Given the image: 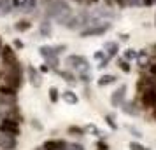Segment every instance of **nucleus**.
Wrapping results in <instances>:
<instances>
[{
	"label": "nucleus",
	"instance_id": "nucleus-1",
	"mask_svg": "<svg viewBox=\"0 0 156 150\" xmlns=\"http://www.w3.org/2000/svg\"><path fill=\"white\" fill-rule=\"evenodd\" d=\"M46 16L63 26L65 21L72 16V9L65 0H51L48 4V9H46Z\"/></svg>",
	"mask_w": 156,
	"mask_h": 150
},
{
	"label": "nucleus",
	"instance_id": "nucleus-2",
	"mask_svg": "<svg viewBox=\"0 0 156 150\" xmlns=\"http://www.w3.org/2000/svg\"><path fill=\"white\" fill-rule=\"evenodd\" d=\"M9 70L4 73V82L7 84V86L11 87H14L16 91L21 87L23 84V70H21V66H20V63H14V65H11V66H7Z\"/></svg>",
	"mask_w": 156,
	"mask_h": 150
},
{
	"label": "nucleus",
	"instance_id": "nucleus-3",
	"mask_svg": "<svg viewBox=\"0 0 156 150\" xmlns=\"http://www.w3.org/2000/svg\"><path fill=\"white\" fill-rule=\"evenodd\" d=\"M111 23H100V25H93V26H86L84 30H81V33L79 35L83 37V38H88V37H100V35H104V33H107L109 30H111Z\"/></svg>",
	"mask_w": 156,
	"mask_h": 150
},
{
	"label": "nucleus",
	"instance_id": "nucleus-4",
	"mask_svg": "<svg viewBox=\"0 0 156 150\" xmlns=\"http://www.w3.org/2000/svg\"><path fill=\"white\" fill-rule=\"evenodd\" d=\"M0 133H5V135H11V136L21 135L20 122L14 121V119H9V117H4V119L0 121Z\"/></svg>",
	"mask_w": 156,
	"mask_h": 150
},
{
	"label": "nucleus",
	"instance_id": "nucleus-5",
	"mask_svg": "<svg viewBox=\"0 0 156 150\" xmlns=\"http://www.w3.org/2000/svg\"><path fill=\"white\" fill-rule=\"evenodd\" d=\"M65 63L69 65V68H74V70L90 72V65H88V59H86L84 56H79V54H70V56H67Z\"/></svg>",
	"mask_w": 156,
	"mask_h": 150
},
{
	"label": "nucleus",
	"instance_id": "nucleus-6",
	"mask_svg": "<svg viewBox=\"0 0 156 150\" xmlns=\"http://www.w3.org/2000/svg\"><path fill=\"white\" fill-rule=\"evenodd\" d=\"M18 148V140L16 136L0 133V150H16Z\"/></svg>",
	"mask_w": 156,
	"mask_h": 150
},
{
	"label": "nucleus",
	"instance_id": "nucleus-7",
	"mask_svg": "<svg viewBox=\"0 0 156 150\" xmlns=\"http://www.w3.org/2000/svg\"><path fill=\"white\" fill-rule=\"evenodd\" d=\"M0 58H2V63L5 65V66H11V65L18 63V59H16V52H14V49H12L11 45H4V47H2V54H0Z\"/></svg>",
	"mask_w": 156,
	"mask_h": 150
},
{
	"label": "nucleus",
	"instance_id": "nucleus-8",
	"mask_svg": "<svg viewBox=\"0 0 156 150\" xmlns=\"http://www.w3.org/2000/svg\"><path fill=\"white\" fill-rule=\"evenodd\" d=\"M125 96H126V86L123 84V86H119L116 91L112 93V96H111V105L112 107H121L123 103H125Z\"/></svg>",
	"mask_w": 156,
	"mask_h": 150
},
{
	"label": "nucleus",
	"instance_id": "nucleus-9",
	"mask_svg": "<svg viewBox=\"0 0 156 150\" xmlns=\"http://www.w3.org/2000/svg\"><path fill=\"white\" fill-rule=\"evenodd\" d=\"M69 143L65 140H46L42 145L44 150H65Z\"/></svg>",
	"mask_w": 156,
	"mask_h": 150
},
{
	"label": "nucleus",
	"instance_id": "nucleus-10",
	"mask_svg": "<svg viewBox=\"0 0 156 150\" xmlns=\"http://www.w3.org/2000/svg\"><path fill=\"white\" fill-rule=\"evenodd\" d=\"M28 82L34 87H41L42 84V77H41V72L34 68V66H28Z\"/></svg>",
	"mask_w": 156,
	"mask_h": 150
},
{
	"label": "nucleus",
	"instance_id": "nucleus-11",
	"mask_svg": "<svg viewBox=\"0 0 156 150\" xmlns=\"http://www.w3.org/2000/svg\"><path fill=\"white\" fill-rule=\"evenodd\" d=\"M62 98H63V101L65 103H69V105H77V101H79V98H77V94L74 93V91H65L63 94H62Z\"/></svg>",
	"mask_w": 156,
	"mask_h": 150
},
{
	"label": "nucleus",
	"instance_id": "nucleus-12",
	"mask_svg": "<svg viewBox=\"0 0 156 150\" xmlns=\"http://www.w3.org/2000/svg\"><path fill=\"white\" fill-rule=\"evenodd\" d=\"M39 54H41L44 59L56 56V52H55V47H53V45H42V47H39Z\"/></svg>",
	"mask_w": 156,
	"mask_h": 150
},
{
	"label": "nucleus",
	"instance_id": "nucleus-13",
	"mask_svg": "<svg viewBox=\"0 0 156 150\" xmlns=\"http://www.w3.org/2000/svg\"><path fill=\"white\" fill-rule=\"evenodd\" d=\"M104 49L107 51V56L112 58L118 54V51H119V45H118V42H105L104 44Z\"/></svg>",
	"mask_w": 156,
	"mask_h": 150
},
{
	"label": "nucleus",
	"instance_id": "nucleus-14",
	"mask_svg": "<svg viewBox=\"0 0 156 150\" xmlns=\"http://www.w3.org/2000/svg\"><path fill=\"white\" fill-rule=\"evenodd\" d=\"M121 108H123V112L128 115H137L139 114V108L135 107V103H132V101H125L123 105H121Z\"/></svg>",
	"mask_w": 156,
	"mask_h": 150
},
{
	"label": "nucleus",
	"instance_id": "nucleus-15",
	"mask_svg": "<svg viewBox=\"0 0 156 150\" xmlns=\"http://www.w3.org/2000/svg\"><path fill=\"white\" fill-rule=\"evenodd\" d=\"M56 73L63 80L70 82V84H74V82H76V77H74V73H72V72H69V70H56Z\"/></svg>",
	"mask_w": 156,
	"mask_h": 150
},
{
	"label": "nucleus",
	"instance_id": "nucleus-16",
	"mask_svg": "<svg viewBox=\"0 0 156 150\" xmlns=\"http://www.w3.org/2000/svg\"><path fill=\"white\" fill-rule=\"evenodd\" d=\"M30 26H32V23L27 21V19H21V21L14 23V30L16 32H28Z\"/></svg>",
	"mask_w": 156,
	"mask_h": 150
},
{
	"label": "nucleus",
	"instance_id": "nucleus-17",
	"mask_svg": "<svg viewBox=\"0 0 156 150\" xmlns=\"http://www.w3.org/2000/svg\"><path fill=\"white\" fill-rule=\"evenodd\" d=\"M0 94H2V96L16 98V89L14 87H11V86H7V84H4V86H0Z\"/></svg>",
	"mask_w": 156,
	"mask_h": 150
},
{
	"label": "nucleus",
	"instance_id": "nucleus-18",
	"mask_svg": "<svg viewBox=\"0 0 156 150\" xmlns=\"http://www.w3.org/2000/svg\"><path fill=\"white\" fill-rule=\"evenodd\" d=\"M114 82H116V77H114V75H102L98 79V86L105 87V86H109V84H114Z\"/></svg>",
	"mask_w": 156,
	"mask_h": 150
},
{
	"label": "nucleus",
	"instance_id": "nucleus-19",
	"mask_svg": "<svg viewBox=\"0 0 156 150\" xmlns=\"http://www.w3.org/2000/svg\"><path fill=\"white\" fill-rule=\"evenodd\" d=\"M41 35L42 37H49L51 35V23L48 21V19L41 23Z\"/></svg>",
	"mask_w": 156,
	"mask_h": 150
},
{
	"label": "nucleus",
	"instance_id": "nucleus-20",
	"mask_svg": "<svg viewBox=\"0 0 156 150\" xmlns=\"http://www.w3.org/2000/svg\"><path fill=\"white\" fill-rule=\"evenodd\" d=\"M58 100H60L58 89H56V87H49V101H51V103H58Z\"/></svg>",
	"mask_w": 156,
	"mask_h": 150
},
{
	"label": "nucleus",
	"instance_id": "nucleus-21",
	"mask_svg": "<svg viewBox=\"0 0 156 150\" xmlns=\"http://www.w3.org/2000/svg\"><path fill=\"white\" fill-rule=\"evenodd\" d=\"M118 65H119V68H121L123 72H125V73H130L132 66H130V63H128L126 59H119V61H118Z\"/></svg>",
	"mask_w": 156,
	"mask_h": 150
},
{
	"label": "nucleus",
	"instance_id": "nucleus-22",
	"mask_svg": "<svg viewBox=\"0 0 156 150\" xmlns=\"http://www.w3.org/2000/svg\"><path fill=\"white\" fill-rule=\"evenodd\" d=\"M69 133H70V135L83 136V135H84V129H83V128H79V126H70V128H69Z\"/></svg>",
	"mask_w": 156,
	"mask_h": 150
},
{
	"label": "nucleus",
	"instance_id": "nucleus-23",
	"mask_svg": "<svg viewBox=\"0 0 156 150\" xmlns=\"http://www.w3.org/2000/svg\"><path fill=\"white\" fill-rule=\"evenodd\" d=\"M35 5H37V0H27V5L23 7V11H25V12L34 11V9H35Z\"/></svg>",
	"mask_w": 156,
	"mask_h": 150
},
{
	"label": "nucleus",
	"instance_id": "nucleus-24",
	"mask_svg": "<svg viewBox=\"0 0 156 150\" xmlns=\"http://www.w3.org/2000/svg\"><path fill=\"white\" fill-rule=\"evenodd\" d=\"M125 59H126V61H130V59H137V51L126 49V52H125Z\"/></svg>",
	"mask_w": 156,
	"mask_h": 150
},
{
	"label": "nucleus",
	"instance_id": "nucleus-25",
	"mask_svg": "<svg viewBox=\"0 0 156 150\" xmlns=\"http://www.w3.org/2000/svg\"><path fill=\"white\" fill-rule=\"evenodd\" d=\"M65 150H84V147L81 143H70V145H67Z\"/></svg>",
	"mask_w": 156,
	"mask_h": 150
},
{
	"label": "nucleus",
	"instance_id": "nucleus-26",
	"mask_svg": "<svg viewBox=\"0 0 156 150\" xmlns=\"http://www.w3.org/2000/svg\"><path fill=\"white\" fill-rule=\"evenodd\" d=\"M130 150H149V148L142 147L140 143H137V142H132V143H130Z\"/></svg>",
	"mask_w": 156,
	"mask_h": 150
},
{
	"label": "nucleus",
	"instance_id": "nucleus-27",
	"mask_svg": "<svg viewBox=\"0 0 156 150\" xmlns=\"http://www.w3.org/2000/svg\"><path fill=\"white\" fill-rule=\"evenodd\" d=\"M93 58H95L97 61H102L104 58H107V54H105V52H104V51H97V52L93 54Z\"/></svg>",
	"mask_w": 156,
	"mask_h": 150
},
{
	"label": "nucleus",
	"instance_id": "nucleus-28",
	"mask_svg": "<svg viewBox=\"0 0 156 150\" xmlns=\"http://www.w3.org/2000/svg\"><path fill=\"white\" fill-rule=\"evenodd\" d=\"M112 2L118 5V7H121V9L128 7V0H112Z\"/></svg>",
	"mask_w": 156,
	"mask_h": 150
},
{
	"label": "nucleus",
	"instance_id": "nucleus-29",
	"mask_svg": "<svg viewBox=\"0 0 156 150\" xmlns=\"http://www.w3.org/2000/svg\"><path fill=\"white\" fill-rule=\"evenodd\" d=\"M79 77H81L83 82H90V80H91V75H90L88 72H81V75H79Z\"/></svg>",
	"mask_w": 156,
	"mask_h": 150
},
{
	"label": "nucleus",
	"instance_id": "nucleus-30",
	"mask_svg": "<svg viewBox=\"0 0 156 150\" xmlns=\"http://www.w3.org/2000/svg\"><path fill=\"white\" fill-rule=\"evenodd\" d=\"M142 0H128V7H140Z\"/></svg>",
	"mask_w": 156,
	"mask_h": 150
},
{
	"label": "nucleus",
	"instance_id": "nucleus-31",
	"mask_svg": "<svg viewBox=\"0 0 156 150\" xmlns=\"http://www.w3.org/2000/svg\"><path fill=\"white\" fill-rule=\"evenodd\" d=\"M105 121H107V124H109V126H111L112 129H116V128H118V126H116V122H114V119L111 117V115H105Z\"/></svg>",
	"mask_w": 156,
	"mask_h": 150
},
{
	"label": "nucleus",
	"instance_id": "nucleus-32",
	"mask_svg": "<svg viewBox=\"0 0 156 150\" xmlns=\"http://www.w3.org/2000/svg\"><path fill=\"white\" fill-rule=\"evenodd\" d=\"M109 59H111V58L107 56V58H104V59H102V61L98 63V68H100V70H102V68H105V66H107V63H109Z\"/></svg>",
	"mask_w": 156,
	"mask_h": 150
},
{
	"label": "nucleus",
	"instance_id": "nucleus-33",
	"mask_svg": "<svg viewBox=\"0 0 156 150\" xmlns=\"http://www.w3.org/2000/svg\"><path fill=\"white\" fill-rule=\"evenodd\" d=\"M149 73H151L153 77H156V63H153L151 66H149Z\"/></svg>",
	"mask_w": 156,
	"mask_h": 150
},
{
	"label": "nucleus",
	"instance_id": "nucleus-34",
	"mask_svg": "<svg viewBox=\"0 0 156 150\" xmlns=\"http://www.w3.org/2000/svg\"><path fill=\"white\" fill-rule=\"evenodd\" d=\"M97 148H98V150H107V145L104 142H98V143H97Z\"/></svg>",
	"mask_w": 156,
	"mask_h": 150
},
{
	"label": "nucleus",
	"instance_id": "nucleus-35",
	"mask_svg": "<svg viewBox=\"0 0 156 150\" xmlns=\"http://www.w3.org/2000/svg\"><path fill=\"white\" fill-rule=\"evenodd\" d=\"M128 129H130V131H132V133H133V135L135 136H139V138H140V131H137V129H135V128H132V126H128Z\"/></svg>",
	"mask_w": 156,
	"mask_h": 150
},
{
	"label": "nucleus",
	"instance_id": "nucleus-36",
	"mask_svg": "<svg viewBox=\"0 0 156 150\" xmlns=\"http://www.w3.org/2000/svg\"><path fill=\"white\" fill-rule=\"evenodd\" d=\"M46 72H49V66L48 65H42L41 66V73H46Z\"/></svg>",
	"mask_w": 156,
	"mask_h": 150
},
{
	"label": "nucleus",
	"instance_id": "nucleus-37",
	"mask_svg": "<svg viewBox=\"0 0 156 150\" xmlns=\"http://www.w3.org/2000/svg\"><path fill=\"white\" fill-rule=\"evenodd\" d=\"M14 45L18 47V49H21V47H23V42H21V40H16V42H14Z\"/></svg>",
	"mask_w": 156,
	"mask_h": 150
},
{
	"label": "nucleus",
	"instance_id": "nucleus-38",
	"mask_svg": "<svg viewBox=\"0 0 156 150\" xmlns=\"http://www.w3.org/2000/svg\"><path fill=\"white\" fill-rule=\"evenodd\" d=\"M121 40H128V38H130V37H128V33H121Z\"/></svg>",
	"mask_w": 156,
	"mask_h": 150
},
{
	"label": "nucleus",
	"instance_id": "nucleus-39",
	"mask_svg": "<svg viewBox=\"0 0 156 150\" xmlns=\"http://www.w3.org/2000/svg\"><path fill=\"white\" fill-rule=\"evenodd\" d=\"M74 2H76V4H84L86 0H74Z\"/></svg>",
	"mask_w": 156,
	"mask_h": 150
},
{
	"label": "nucleus",
	"instance_id": "nucleus-40",
	"mask_svg": "<svg viewBox=\"0 0 156 150\" xmlns=\"http://www.w3.org/2000/svg\"><path fill=\"white\" fill-rule=\"evenodd\" d=\"M2 47H4V44L0 42V54H2Z\"/></svg>",
	"mask_w": 156,
	"mask_h": 150
},
{
	"label": "nucleus",
	"instance_id": "nucleus-41",
	"mask_svg": "<svg viewBox=\"0 0 156 150\" xmlns=\"http://www.w3.org/2000/svg\"><path fill=\"white\" fill-rule=\"evenodd\" d=\"M107 4H109V5H111V4H112V0H105Z\"/></svg>",
	"mask_w": 156,
	"mask_h": 150
},
{
	"label": "nucleus",
	"instance_id": "nucleus-42",
	"mask_svg": "<svg viewBox=\"0 0 156 150\" xmlns=\"http://www.w3.org/2000/svg\"><path fill=\"white\" fill-rule=\"evenodd\" d=\"M153 117H154V119H156V108H154V112H153Z\"/></svg>",
	"mask_w": 156,
	"mask_h": 150
},
{
	"label": "nucleus",
	"instance_id": "nucleus-43",
	"mask_svg": "<svg viewBox=\"0 0 156 150\" xmlns=\"http://www.w3.org/2000/svg\"><path fill=\"white\" fill-rule=\"evenodd\" d=\"M88 2H98V0H88Z\"/></svg>",
	"mask_w": 156,
	"mask_h": 150
},
{
	"label": "nucleus",
	"instance_id": "nucleus-44",
	"mask_svg": "<svg viewBox=\"0 0 156 150\" xmlns=\"http://www.w3.org/2000/svg\"><path fill=\"white\" fill-rule=\"evenodd\" d=\"M2 77H4V73H0V79H2Z\"/></svg>",
	"mask_w": 156,
	"mask_h": 150
},
{
	"label": "nucleus",
	"instance_id": "nucleus-45",
	"mask_svg": "<svg viewBox=\"0 0 156 150\" xmlns=\"http://www.w3.org/2000/svg\"><path fill=\"white\" fill-rule=\"evenodd\" d=\"M153 4H156V0H153Z\"/></svg>",
	"mask_w": 156,
	"mask_h": 150
},
{
	"label": "nucleus",
	"instance_id": "nucleus-46",
	"mask_svg": "<svg viewBox=\"0 0 156 150\" xmlns=\"http://www.w3.org/2000/svg\"><path fill=\"white\" fill-rule=\"evenodd\" d=\"M154 25H156V18H154Z\"/></svg>",
	"mask_w": 156,
	"mask_h": 150
},
{
	"label": "nucleus",
	"instance_id": "nucleus-47",
	"mask_svg": "<svg viewBox=\"0 0 156 150\" xmlns=\"http://www.w3.org/2000/svg\"><path fill=\"white\" fill-rule=\"evenodd\" d=\"M37 150H41V148H37ZM42 150H44V148H42Z\"/></svg>",
	"mask_w": 156,
	"mask_h": 150
},
{
	"label": "nucleus",
	"instance_id": "nucleus-48",
	"mask_svg": "<svg viewBox=\"0 0 156 150\" xmlns=\"http://www.w3.org/2000/svg\"><path fill=\"white\" fill-rule=\"evenodd\" d=\"M0 42H2V38H0Z\"/></svg>",
	"mask_w": 156,
	"mask_h": 150
}]
</instances>
